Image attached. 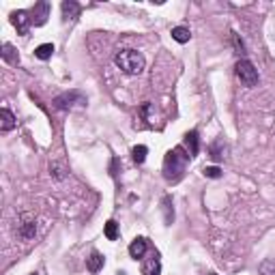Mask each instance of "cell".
Segmentation results:
<instances>
[{
    "instance_id": "obj_10",
    "label": "cell",
    "mask_w": 275,
    "mask_h": 275,
    "mask_svg": "<svg viewBox=\"0 0 275 275\" xmlns=\"http://www.w3.org/2000/svg\"><path fill=\"white\" fill-rule=\"evenodd\" d=\"M104 262H106V260H104V256H101L99 252H92V254L86 258V266H88L90 273H99L101 269H104Z\"/></svg>"
},
{
    "instance_id": "obj_3",
    "label": "cell",
    "mask_w": 275,
    "mask_h": 275,
    "mask_svg": "<svg viewBox=\"0 0 275 275\" xmlns=\"http://www.w3.org/2000/svg\"><path fill=\"white\" fill-rule=\"evenodd\" d=\"M236 76H238V80H241L245 86H250V88L258 84V71H256V67L250 60H245V58L236 62Z\"/></svg>"
},
{
    "instance_id": "obj_9",
    "label": "cell",
    "mask_w": 275,
    "mask_h": 275,
    "mask_svg": "<svg viewBox=\"0 0 275 275\" xmlns=\"http://www.w3.org/2000/svg\"><path fill=\"white\" fill-rule=\"evenodd\" d=\"M80 11H82V6H80L78 2H74V0H64L62 2V20L64 22L76 20L80 16Z\"/></svg>"
},
{
    "instance_id": "obj_18",
    "label": "cell",
    "mask_w": 275,
    "mask_h": 275,
    "mask_svg": "<svg viewBox=\"0 0 275 275\" xmlns=\"http://www.w3.org/2000/svg\"><path fill=\"white\" fill-rule=\"evenodd\" d=\"M260 273H262V275H275V258L262 260V264H260Z\"/></svg>"
},
{
    "instance_id": "obj_13",
    "label": "cell",
    "mask_w": 275,
    "mask_h": 275,
    "mask_svg": "<svg viewBox=\"0 0 275 275\" xmlns=\"http://www.w3.org/2000/svg\"><path fill=\"white\" fill-rule=\"evenodd\" d=\"M172 39L178 41V43H187V41L192 39L190 28H185V26H174V28H172Z\"/></svg>"
},
{
    "instance_id": "obj_19",
    "label": "cell",
    "mask_w": 275,
    "mask_h": 275,
    "mask_svg": "<svg viewBox=\"0 0 275 275\" xmlns=\"http://www.w3.org/2000/svg\"><path fill=\"white\" fill-rule=\"evenodd\" d=\"M202 172H204L206 178H220L222 176V168H217V166H206Z\"/></svg>"
},
{
    "instance_id": "obj_11",
    "label": "cell",
    "mask_w": 275,
    "mask_h": 275,
    "mask_svg": "<svg viewBox=\"0 0 275 275\" xmlns=\"http://www.w3.org/2000/svg\"><path fill=\"white\" fill-rule=\"evenodd\" d=\"M2 60L9 62V64H18L20 62V56H18V50L11 46V43H2Z\"/></svg>"
},
{
    "instance_id": "obj_20",
    "label": "cell",
    "mask_w": 275,
    "mask_h": 275,
    "mask_svg": "<svg viewBox=\"0 0 275 275\" xmlns=\"http://www.w3.org/2000/svg\"><path fill=\"white\" fill-rule=\"evenodd\" d=\"M213 275H215V273H213Z\"/></svg>"
},
{
    "instance_id": "obj_6",
    "label": "cell",
    "mask_w": 275,
    "mask_h": 275,
    "mask_svg": "<svg viewBox=\"0 0 275 275\" xmlns=\"http://www.w3.org/2000/svg\"><path fill=\"white\" fill-rule=\"evenodd\" d=\"M50 18V4L46 2V0H41V2L34 4V9L30 11V20L34 26H43Z\"/></svg>"
},
{
    "instance_id": "obj_7",
    "label": "cell",
    "mask_w": 275,
    "mask_h": 275,
    "mask_svg": "<svg viewBox=\"0 0 275 275\" xmlns=\"http://www.w3.org/2000/svg\"><path fill=\"white\" fill-rule=\"evenodd\" d=\"M142 275H162V260H159L157 252H153L142 262Z\"/></svg>"
},
{
    "instance_id": "obj_14",
    "label": "cell",
    "mask_w": 275,
    "mask_h": 275,
    "mask_svg": "<svg viewBox=\"0 0 275 275\" xmlns=\"http://www.w3.org/2000/svg\"><path fill=\"white\" fill-rule=\"evenodd\" d=\"M185 142H187V146H190V155L196 157L198 155V132L196 129H192V132L185 136Z\"/></svg>"
},
{
    "instance_id": "obj_17",
    "label": "cell",
    "mask_w": 275,
    "mask_h": 275,
    "mask_svg": "<svg viewBox=\"0 0 275 275\" xmlns=\"http://www.w3.org/2000/svg\"><path fill=\"white\" fill-rule=\"evenodd\" d=\"M106 236L110 238V241H116V238H118V224L114 220H110L106 224Z\"/></svg>"
},
{
    "instance_id": "obj_2",
    "label": "cell",
    "mask_w": 275,
    "mask_h": 275,
    "mask_svg": "<svg viewBox=\"0 0 275 275\" xmlns=\"http://www.w3.org/2000/svg\"><path fill=\"white\" fill-rule=\"evenodd\" d=\"M114 62H116V67L120 71H125L129 76H138L144 71V56L140 52H136V50H120V52L114 56Z\"/></svg>"
},
{
    "instance_id": "obj_12",
    "label": "cell",
    "mask_w": 275,
    "mask_h": 275,
    "mask_svg": "<svg viewBox=\"0 0 275 275\" xmlns=\"http://www.w3.org/2000/svg\"><path fill=\"white\" fill-rule=\"evenodd\" d=\"M13 127H16V116H13L6 108H2V110H0V129H2V132H11Z\"/></svg>"
},
{
    "instance_id": "obj_4",
    "label": "cell",
    "mask_w": 275,
    "mask_h": 275,
    "mask_svg": "<svg viewBox=\"0 0 275 275\" xmlns=\"http://www.w3.org/2000/svg\"><path fill=\"white\" fill-rule=\"evenodd\" d=\"M84 104H86V97L82 95V92H78V90L64 92V95L54 99V106L60 108V110H69V108H74V106H84Z\"/></svg>"
},
{
    "instance_id": "obj_16",
    "label": "cell",
    "mask_w": 275,
    "mask_h": 275,
    "mask_svg": "<svg viewBox=\"0 0 275 275\" xmlns=\"http://www.w3.org/2000/svg\"><path fill=\"white\" fill-rule=\"evenodd\" d=\"M132 155H134V162L136 164H144V159H146V155H148V148L144 146V144H140V146H134Z\"/></svg>"
},
{
    "instance_id": "obj_5",
    "label": "cell",
    "mask_w": 275,
    "mask_h": 275,
    "mask_svg": "<svg viewBox=\"0 0 275 275\" xmlns=\"http://www.w3.org/2000/svg\"><path fill=\"white\" fill-rule=\"evenodd\" d=\"M11 22H13V26L18 28L20 34H28V28L32 26V20H30V13L28 11H13Z\"/></svg>"
},
{
    "instance_id": "obj_1",
    "label": "cell",
    "mask_w": 275,
    "mask_h": 275,
    "mask_svg": "<svg viewBox=\"0 0 275 275\" xmlns=\"http://www.w3.org/2000/svg\"><path fill=\"white\" fill-rule=\"evenodd\" d=\"M190 150H185L183 146H176L168 150V155H166L164 159V176L166 180H178L180 176H183V172L187 168V164H190Z\"/></svg>"
},
{
    "instance_id": "obj_8",
    "label": "cell",
    "mask_w": 275,
    "mask_h": 275,
    "mask_svg": "<svg viewBox=\"0 0 275 275\" xmlns=\"http://www.w3.org/2000/svg\"><path fill=\"white\" fill-rule=\"evenodd\" d=\"M146 250H148V245H146V238L144 236H138L132 241V245H129V256L132 258H144V254H146Z\"/></svg>"
},
{
    "instance_id": "obj_15",
    "label": "cell",
    "mask_w": 275,
    "mask_h": 275,
    "mask_svg": "<svg viewBox=\"0 0 275 275\" xmlns=\"http://www.w3.org/2000/svg\"><path fill=\"white\" fill-rule=\"evenodd\" d=\"M52 54H54V46H52V43H43V46H39L37 50H34V56H37L39 60L52 58Z\"/></svg>"
}]
</instances>
